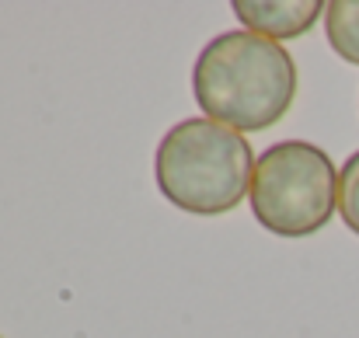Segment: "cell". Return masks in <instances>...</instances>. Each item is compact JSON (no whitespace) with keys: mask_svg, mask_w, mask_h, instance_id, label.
<instances>
[{"mask_svg":"<svg viewBox=\"0 0 359 338\" xmlns=\"http://www.w3.org/2000/svg\"><path fill=\"white\" fill-rule=\"evenodd\" d=\"M255 154L238 129L213 119H185L164 133L154 157L161 196L192 217H224L251 192Z\"/></svg>","mask_w":359,"mask_h":338,"instance_id":"cell-2","label":"cell"},{"mask_svg":"<svg viewBox=\"0 0 359 338\" xmlns=\"http://www.w3.org/2000/svg\"><path fill=\"white\" fill-rule=\"evenodd\" d=\"M234 14L248 32L272 42H290L311 32L318 18H325V4L321 0H234Z\"/></svg>","mask_w":359,"mask_h":338,"instance_id":"cell-4","label":"cell"},{"mask_svg":"<svg viewBox=\"0 0 359 338\" xmlns=\"http://www.w3.org/2000/svg\"><path fill=\"white\" fill-rule=\"evenodd\" d=\"M339 213H342V224L359 237V150L353 157H346L339 171Z\"/></svg>","mask_w":359,"mask_h":338,"instance_id":"cell-6","label":"cell"},{"mask_svg":"<svg viewBox=\"0 0 359 338\" xmlns=\"http://www.w3.org/2000/svg\"><path fill=\"white\" fill-rule=\"evenodd\" d=\"M325 35L346 63L359 67V0L325 4Z\"/></svg>","mask_w":359,"mask_h":338,"instance_id":"cell-5","label":"cell"},{"mask_svg":"<svg viewBox=\"0 0 359 338\" xmlns=\"http://www.w3.org/2000/svg\"><path fill=\"white\" fill-rule=\"evenodd\" d=\"M192 91L213 122L238 133H262L290 112L297 98V63L283 42L248 28L224 32L203 46Z\"/></svg>","mask_w":359,"mask_h":338,"instance_id":"cell-1","label":"cell"},{"mask_svg":"<svg viewBox=\"0 0 359 338\" xmlns=\"http://www.w3.org/2000/svg\"><path fill=\"white\" fill-rule=\"evenodd\" d=\"M248 199L269 234L300 241L339 213V171L321 147L283 140L258 154Z\"/></svg>","mask_w":359,"mask_h":338,"instance_id":"cell-3","label":"cell"}]
</instances>
